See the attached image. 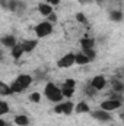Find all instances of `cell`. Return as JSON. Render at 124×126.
I'll use <instances>...</instances> for the list:
<instances>
[{"mask_svg":"<svg viewBox=\"0 0 124 126\" xmlns=\"http://www.w3.org/2000/svg\"><path fill=\"white\" fill-rule=\"evenodd\" d=\"M44 95L47 97L48 101L51 103H62L63 101V94H62V88H59L56 84L53 82H48L44 88Z\"/></svg>","mask_w":124,"mask_h":126,"instance_id":"obj_1","label":"cell"},{"mask_svg":"<svg viewBox=\"0 0 124 126\" xmlns=\"http://www.w3.org/2000/svg\"><path fill=\"white\" fill-rule=\"evenodd\" d=\"M53 24H50L48 21H44V22H39L37 27H35V34L38 38H44V37H48L53 34Z\"/></svg>","mask_w":124,"mask_h":126,"instance_id":"obj_2","label":"cell"},{"mask_svg":"<svg viewBox=\"0 0 124 126\" xmlns=\"http://www.w3.org/2000/svg\"><path fill=\"white\" fill-rule=\"evenodd\" d=\"M54 111H56L57 114H66V116H69V114H72V113L74 111V104H73L72 101L59 103V104L54 107Z\"/></svg>","mask_w":124,"mask_h":126,"instance_id":"obj_3","label":"cell"},{"mask_svg":"<svg viewBox=\"0 0 124 126\" xmlns=\"http://www.w3.org/2000/svg\"><path fill=\"white\" fill-rule=\"evenodd\" d=\"M73 64H74V54H73V53L64 54L62 59L57 62V66H59L60 69H69V67H72Z\"/></svg>","mask_w":124,"mask_h":126,"instance_id":"obj_4","label":"cell"},{"mask_svg":"<svg viewBox=\"0 0 124 126\" xmlns=\"http://www.w3.org/2000/svg\"><path fill=\"white\" fill-rule=\"evenodd\" d=\"M121 107V101H118V100H105V101H102L101 103V109L102 110H105V111H114V110H117V109H120Z\"/></svg>","mask_w":124,"mask_h":126,"instance_id":"obj_5","label":"cell"},{"mask_svg":"<svg viewBox=\"0 0 124 126\" xmlns=\"http://www.w3.org/2000/svg\"><path fill=\"white\" fill-rule=\"evenodd\" d=\"M91 114H92L93 119H96L98 122H110V120L112 119L111 113H110V111H105V110H102V109H99V110H93Z\"/></svg>","mask_w":124,"mask_h":126,"instance_id":"obj_6","label":"cell"},{"mask_svg":"<svg viewBox=\"0 0 124 126\" xmlns=\"http://www.w3.org/2000/svg\"><path fill=\"white\" fill-rule=\"evenodd\" d=\"M92 88H95L96 91H101V90H104L105 87H107V79L102 76V75H96V76H93L92 81H91V84H89Z\"/></svg>","mask_w":124,"mask_h":126,"instance_id":"obj_7","label":"cell"},{"mask_svg":"<svg viewBox=\"0 0 124 126\" xmlns=\"http://www.w3.org/2000/svg\"><path fill=\"white\" fill-rule=\"evenodd\" d=\"M25 3L21 1V0H9V6H7V10L10 12H15V13H22L25 10Z\"/></svg>","mask_w":124,"mask_h":126,"instance_id":"obj_8","label":"cell"},{"mask_svg":"<svg viewBox=\"0 0 124 126\" xmlns=\"http://www.w3.org/2000/svg\"><path fill=\"white\" fill-rule=\"evenodd\" d=\"M15 81H16V82H19V84H21V87H22L24 90H26V88H28V87L32 84V81H34V79H32L31 75L22 73V75H19V76L15 79Z\"/></svg>","mask_w":124,"mask_h":126,"instance_id":"obj_9","label":"cell"},{"mask_svg":"<svg viewBox=\"0 0 124 126\" xmlns=\"http://www.w3.org/2000/svg\"><path fill=\"white\" fill-rule=\"evenodd\" d=\"M1 44L4 46V47H7V48H12V47H15L16 44H18V40H16V37L15 35H4V37H1Z\"/></svg>","mask_w":124,"mask_h":126,"instance_id":"obj_10","label":"cell"},{"mask_svg":"<svg viewBox=\"0 0 124 126\" xmlns=\"http://www.w3.org/2000/svg\"><path fill=\"white\" fill-rule=\"evenodd\" d=\"M22 48H24V53H31L35 50V47L38 46V41L37 40H26V41H24L22 44Z\"/></svg>","mask_w":124,"mask_h":126,"instance_id":"obj_11","label":"cell"},{"mask_svg":"<svg viewBox=\"0 0 124 126\" xmlns=\"http://www.w3.org/2000/svg\"><path fill=\"white\" fill-rule=\"evenodd\" d=\"M89 104L86 101H79L76 106H74V111L77 114H83V113H89Z\"/></svg>","mask_w":124,"mask_h":126,"instance_id":"obj_12","label":"cell"},{"mask_svg":"<svg viewBox=\"0 0 124 126\" xmlns=\"http://www.w3.org/2000/svg\"><path fill=\"white\" fill-rule=\"evenodd\" d=\"M29 122H31L29 117L25 116V114H18V116H15V119H13V123L16 126H28Z\"/></svg>","mask_w":124,"mask_h":126,"instance_id":"obj_13","label":"cell"},{"mask_svg":"<svg viewBox=\"0 0 124 126\" xmlns=\"http://www.w3.org/2000/svg\"><path fill=\"white\" fill-rule=\"evenodd\" d=\"M38 12L42 16H48L50 13H53V6L48 4V3H39L38 4Z\"/></svg>","mask_w":124,"mask_h":126,"instance_id":"obj_14","label":"cell"},{"mask_svg":"<svg viewBox=\"0 0 124 126\" xmlns=\"http://www.w3.org/2000/svg\"><path fill=\"white\" fill-rule=\"evenodd\" d=\"M12 51H10V54H12V57L15 59V60H19L22 56H24V48H22V46L21 44H16L15 47H12L10 48Z\"/></svg>","mask_w":124,"mask_h":126,"instance_id":"obj_15","label":"cell"},{"mask_svg":"<svg viewBox=\"0 0 124 126\" xmlns=\"http://www.w3.org/2000/svg\"><path fill=\"white\" fill-rule=\"evenodd\" d=\"M93 46H95V40L91 38V37H83V38L80 40V47H82V50L93 48Z\"/></svg>","mask_w":124,"mask_h":126,"instance_id":"obj_16","label":"cell"},{"mask_svg":"<svg viewBox=\"0 0 124 126\" xmlns=\"http://www.w3.org/2000/svg\"><path fill=\"white\" fill-rule=\"evenodd\" d=\"M89 60H88V57L83 54V53H76L74 54V64H79V66H85V64H88Z\"/></svg>","mask_w":124,"mask_h":126,"instance_id":"obj_17","label":"cell"},{"mask_svg":"<svg viewBox=\"0 0 124 126\" xmlns=\"http://www.w3.org/2000/svg\"><path fill=\"white\" fill-rule=\"evenodd\" d=\"M110 19L112 22H121L123 21V12L121 10H112L110 13Z\"/></svg>","mask_w":124,"mask_h":126,"instance_id":"obj_18","label":"cell"},{"mask_svg":"<svg viewBox=\"0 0 124 126\" xmlns=\"http://www.w3.org/2000/svg\"><path fill=\"white\" fill-rule=\"evenodd\" d=\"M10 91H12V94H19V93H22V91H25L22 87H21V84L19 82H16V81H13L10 85Z\"/></svg>","mask_w":124,"mask_h":126,"instance_id":"obj_19","label":"cell"},{"mask_svg":"<svg viewBox=\"0 0 124 126\" xmlns=\"http://www.w3.org/2000/svg\"><path fill=\"white\" fill-rule=\"evenodd\" d=\"M10 94H12V91H10V87H9L6 82L0 81V95H10Z\"/></svg>","mask_w":124,"mask_h":126,"instance_id":"obj_20","label":"cell"},{"mask_svg":"<svg viewBox=\"0 0 124 126\" xmlns=\"http://www.w3.org/2000/svg\"><path fill=\"white\" fill-rule=\"evenodd\" d=\"M62 88H66V90H74V88H76V81H74V79H72V78L66 79Z\"/></svg>","mask_w":124,"mask_h":126,"instance_id":"obj_21","label":"cell"},{"mask_svg":"<svg viewBox=\"0 0 124 126\" xmlns=\"http://www.w3.org/2000/svg\"><path fill=\"white\" fill-rule=\"evenodd\" d=\"M123 90H124V85L121 81H112V91L114 93H120L121 94Z\"/></svg>","mask_w":124,"mask_h":126,"instance_id":"obj_22","label":"cell"},{"mask_svg":"<svg viewBox=\"0 0 124 126\" xmlns=\"http://www.w3.org/2000/svg\"><path fill=\"white\" fill-rule=\"evenodd\" d=\"M10 111V107H9V104L6 103V101H1L0 100V116H4V114H7Z\"/></svg>","mask_w":124,"mask_h":126,"instance_id":"obj_23","label":"cell"},{"mask_svg":"<svg viewBox=\"0 0 124 126\" xmlns=\"http://www.w3.org/2000/svg\"><path fill=\"white\" fill-rule=\"evenodd\" d=\"M86 57H88V60H89V63L92 62V60H95V57H96V54H95V51H93V48H88V50H83L82 51Z\"/></svg>","mask_w":124,"mask_h":126,"instance_id":"obj_24","label":"cell"},{"mask_svg":"<svg viewBox=\"0 0 124 126\" xmlns=\"http://www.w3.org/2000/svg\"><path fill=\"white\" fill-rule=\"evenodd\" d=\"M76 21L80 22V24H83V25L88 24V18H86L85 13H82V12H77V13H76Z\"/></svg>","mask_w":124,"mask_h":126,"instance_id":"obj_25","label":"cell"},{"mask_svg":"<svg viewBox=\"0 0 124 126\" xmlns=\"http://www.w3.org/2000/svg\"><path fill=\"white\" fill-rule=\"evenodd\" d=\"M29 100H31L32 103H39L41 101V94L39 93H32L29 95Z\"/></svg>","mask_w":124,"mask_h":126,"instance_id":"obj_26","label":"cell"},{"mask_svg":"<svg viewBox=\"0 0 124 126\" xmlns=\"http://www.w3.org/2000/svg\"><path fill=\"white\" fill-rule=\"evenodd\" d=\"M96 93H98V91H96L95 88H92L91 85H88V87L85 88V94H86V95H89V97H92V95H95Z\"/></svg>","mask_w":124,"mask_h":126,"instance_id":"obj_27","label":"cell"},{"mask_svg":"<svg viewBox=\"0 0 124 126\" xmlns=\"http://www.w3.org/2000/svg\"><path fill=\"white\" fill-rule=\"evenodd\" d=\"M47 18H48V22H50V24H56V22H57V15H56V13H50Z\"/></svg>","mask_w":124,"mask_h":126,"instance_id":"obj_28","label":"cell"},{"mask_svg":"<svg viewBox=\"0 0 124 126\" xmlns=\"http://www.w3.org/2000/svg\"><path fill=\"white\" fill-rule=\"evenodd\" d=\"M0 6H1L3 9H7V6H9V0H0Z\"/></svg>","mask_w":124,"mask_h":126,"instance_id":"obj_29","label":"cell"},{"mask_svg":"<svg viewBox=\"0 0 124 126\" xmlns=\"http://www.w3.org/2000/svg\"><path fill=\"white\" fill-rule=\"evenodd\" d=\"M47 3H48V4H51V6H53V4H54V6H57V4H60V0H47Z\"/></svg>","mask_w":124,"mask_h":126,"instance_id":"obj_30","label":"cell"},{"mask_svg":"<svg viewBox=\"0 0 124 126\" xmlns=\"http://www.w3.org/2000/svg\"><path fill=\"white\" fill-rule=\"evenodd\" d=\"M4 125H6V122H4V120L0 117V126H4Z\"/></svg>","mask_w":124,"mask_h":126,"instance_id":"obj_31","label":"cell"},{"mask_svg":"<svg viewBox=\"0 0 124 126\" xmlns=\"http://www.w3.org/2000/svg\"><path fill=\"white\" fill-rule=\"evenodd\" d=\"M1 59H3V51L0 50V60H1Z\"/></svg>","mask_w":124,"mask_h":126,"instance_id":"obj_32","label":"cell"},{"mask_svg":"<svg viewBox=\"0 0 124 126\" xmlns=\"http://www.w3.org/2000/svg\"><path fill=\"white\" fill-rule=\"evenodd\" d=\"M4 126H10V125H7V123H6V125H4Z\"/></svg>","mask_w":124,"mask_h":126,"instance_id":"obj_33","label":"cell"}]
</instances>
